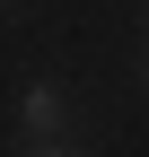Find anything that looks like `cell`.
<instances>
[{
	"instance_id": "2",
	"label": "cell",
	"mask_w": 149,
	"mask_h": 157,
	"mask_svg": "<svg viewBox=\"0 0 149 157\" xmlns=\"http://www.w3.org/2000/svg\"><path fill=\"white\" fill-rule=\"evenodd\" d=\"M26 157H70V148H53V140H35V148H26Z\"/></svg>"
},
{
	"instance_id": "1",
	"label": "cell",
	"mask_w": 149,
	"mask_h": 157,
	"mask_svg": "<svg viewBox=\"0 0 149 157\" xmlns=\"http://www.w3.org/2000/svg\"><path fill=\"white\" fill-rule=\"evenodd\" d=\"M26 131H35V140L62 131V87H53V78H35V87H26Z\"/></svg>"
}]
</instances>
